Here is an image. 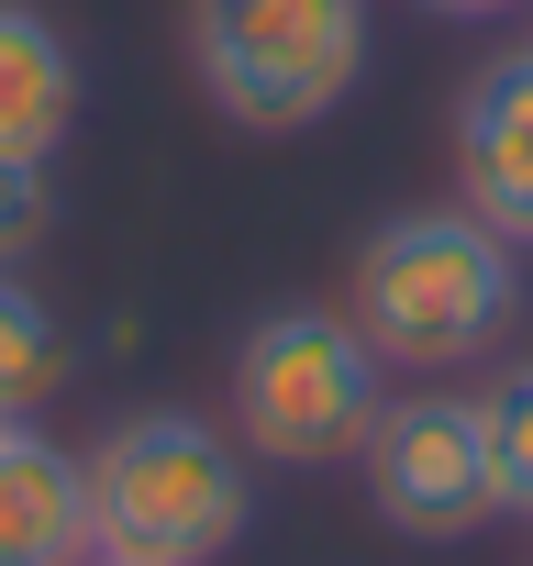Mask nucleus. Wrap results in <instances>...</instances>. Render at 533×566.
<instances>
[{"label":"nucleus","mask_w":533,"mask_h":566,"mask_svg":"<svg viewBox=\"0 0 533 566\" xmlns=\"http://www.w3.org/2000/svg\"><path fill=\"white\" fill-rule=\"evenodd\" d=\"M422 12H445V23H489V12H533V0H422Z\"/></svg>","instance_id":"obj_12"},{"label":"nucleus","mask_w":533,"mask_h":566,"mask_svg":"<svg viewBox=\"0 0 533 566\" xmlns=\"http://www.w3.org/2000/svg\"><path fill=\"white\" fill-rule=\"evenodd\" d=\"M0 566H90V467L34 422H0Z\"/></svg>","instance_id":"obj_7"},{"label":"nucleus","mask_w":533,"mask_h":566,"mask_svg":"<svg viewBox=\"0 0 533 566\" xmlns=\"http://www.w3.org/2000/svg\"><path fill=\"white\" fill-rule=\"evenodd\" d=\"M356 467H367L378 522H389V533H411V544H456V533L500 522V489H489V422H478V400H467V389L378 400V422H367Z\"/></svg>","instance_id":"obj_5"},{"label":"nucleus","mask_w":533,"mask_h":566,"mask_svg":"<svg viewBox=\"0 0 533 566\" xmlns=\"http://www.w3.org/2000/svg\"><path fill=\"white\" fill-rule=\"evenodd\" d=\"M45 222H56V189H45V167L0 156V266H23V255L45 244Z\"/></svg>","instance_id":"obj_11"},{"label":"nucleus","mask_w":533,"mask_h":566,"mask_svg":"<svg viewBox=\"0 0 533 566\" xmlns=\"http://www.w3.org/2000/svg\"><path fill=\"white\" fill-rule=\"evenodd\" d=\"M456 200L533 255V45L489 56L456 101Z\"/></svg>","instance_id":"obj_6"},{"label":"nucleus","mask_w":533,"mask_h":566,"mask_svg":"<svg viewBox=\"0 0 533 566\" xmlns=\"http://www.w3.org/2000/svg\"><path fill=\"white\" fill-rule=\"evenodd\" d=\"M378 422V345L345 312H266L233 345V444L266 467H334Z\"/></svg>","instance_id":"obj_4"},{"label":"nucleus","mask_w":533,"mask_h":566,"mask_svg":"<svg viewBox=\"0 0 533 566\" xmlns=\"http://www.w3.org/2000/svg\"><path fill=\"white\" fill-rule=\"evenodd\" d=\"M522 312V244L456 211H389L356 244L345 323L378 345V367H478Z\"/></svg>","instance_id":"obj_1"},{"label":"nucleus","mask_w":533,"mask_h":566,"mask_svg":"<svg viewBox=\"0 0 533 566\" xmlns=\"http://www.w3.org/2000/svg\"><path fill=\"white\" fill-rule=\"evenodd\" d=\"M478 422H489V489H500V522H533V367L489 378V389H478Z\"/></svg>","instance_id":"obj_10"},{"label":"nucleus","mask_w":533,"mask_h":566,"mask_svg":"<svg viewBox=\"0 0 533 566\" xmlns=\"http://www.w3.org/2000/svg\"><path fill=\"white\" fill-rule=\"evenodd\" d=\"M189 67L222 123L312 134L367 78V0H189Z\"/></svg>","instance_id":"obj_3"},{"label":"nucleus","mask_w":533,"mask_h":566,"mask_svg":"<svg viewBox=\"0 0 533 566\" xmlns=\"http://www.w3.org/2000/svg\"><path fill=\"white\" fill-rule=\"evenodd\" d=\"M79 134V56L34 0H0V156L56 167V145Z\"/></svg>","instance_id":"obj_8"},{"label":"nucleus","mask_w":533,"mask_h":566,"mask_svg":"<svg viewBox=\"0 0 533 566\" xmlns=\"http://www.w3.org/2000/svg\"><path fill=\"white\" fill-rule=\"evenodd\" d=\"M56 389H67V334H56V312L23 277L0 266V422H34Z\"/></svg>","instance_id":"obj_9"},{"label":"nucleus","mask_w":533,"mask_h":566,"mask_svg":"<svg viewBox=\"0 0 533 566\" xmlns=\"http://www.w3.org/2000/svg\"><path fill=\"white\" fill-rule=\"evenodd\" d=\"M90 566H112V555H90Z\"/></svg>","instance_id":"obj_13"},{"label":"nucleus","mask_w":533,"mask_h":566,"mask_svg":"<svg viewBox=\"0 0 533 566\" xmlns=\"http://www.w3.org/2000/svg\"><path fill=\"white\" fill-rule=\"evenodd\" d=\"M79 467H90V555L112 566H211L222 544H244L255 478L244 444L200 411H123Z\"/></svg>","instance_id":"obj_2"}]
</instances>
